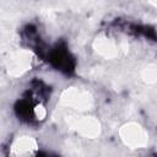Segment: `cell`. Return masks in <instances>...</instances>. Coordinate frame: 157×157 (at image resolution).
<instances>
[{"instance_id":"obj_1","label":"cell","mask_w":157,"mask_h":157,"mask_svg":"<svg viewBox=\"0 0 157 157\" xmlns=\"http://www.w3.org/2000/svg\"><path fill=\"white\" fill-rule=\"evenodd\" d=\"M60 103L65 107H70L72 109L83 112L88 110L93 105V97L90 92L77 88V87H70L66 88L61 96H60Z\"/></svg>"},{"instance_id":"obj_2","label":"cell","mask_w":157,"mask_h":157,"mask_svg":"<svg viewBox=\"0 0 157 157\" xmlns=\"http://www.w3.org/2000/svg\"><path fill=\"white\" fill-rule=\"evenodd\" d=\"M119 135L121 141L131 148H142L148 142L147 132L137 123L124 124L119 130Z\"/></svg>"},{"instance_id":"obj_3","label":"cell","mask_w":157,"mask_h":157,"mask_svg":"<svg viewBox=\"0 0 157 157\" xmlns=\"http://www.w3.org/2000/svg\"><path fill=\"white\" fill-rule=\"evenodd\" d=\"M33 55L28 50H16L10 54L7 59V72L9 75L17 77L28 71L32 66Z\"/></svg>"},{"instance_id":"obj_4","label":"cell","mask_w":157,"mask_h":157,"mask_svg":"<svg viewBox=\"0 0 157 157\" xmlns=\"http://www.w3.org/2000/svg\"><path fill=\"white\" fill-rule=\"evenodd\" d=\"M69 124L81 136L87 139H96L101 134V123L94 117H74Z\"/></svg>"},{"instance_id":"obj_5","label":"cell","mask_w":157,"mask_h":157,"mask_svg":"<svg viewBox=\"0 0 157 157\" xmlns=\"http://www.w3.org/2000/svg\"><path fill=\"white\" fill-rule=\"evenodd\" d=\"M93 49L104 59H115L120 55L121 52L126 50V45L118 44L114 39L105 36H99L93 42Z\"/></svg>"},{"instance_id":"obj_6","label":"cell","mask_w":157,"mask_h":157,"mask_svg":"<svg viewBox=\"0 0 157 157\" xmlns=\"http://www.w3.org/2000/svg\"><path fill=\"white\" fill-rule=\"evenodd\" d=\"M38 150L37 141L31 136H21L11 145V153L16 157H31Z\"/></svg>"},{"instance_id":"obj_7","label":"cell","mask_w":157,"mask_h":157,"mask_svg":"<svg viewBox=\"0 0 157 157\" xmlns=\"http://www.w3.org/2000/svg\"><path fill=\"white\" fill-rule=\"evenodd\" d=\"M141 78L147 83L157 82V65L151 64L141 71Z\"/></svg>"},{"instance_id":"obj_8","label":"cell","mask_w":157,"mask_h":157,"mask_svg":"<svg viewBox=\"0 0 157 157\" xmlns=\"http://www.w3.org/2000/svg\"><path fill=\"white\" fill-rule=\"evenodd\" d=\"M33 113H34V117L37 119H39V120H43L45 118V115H47V110H45V108L42 104L36 105L34 109H33Z\"/></svg>"},{"instance_id":"obj_9","label":"cell","mask_w":157,"mask_h":157,"mask_svg":"<svg viewBox=\"0 0 157 157\" xmlns=\"http://www.w3.org/2000/svg\"><path fill=\"white\" fill-rule=\"evenodd\" d=\"M152 5H155V6H157V2H152Z\"/></svg>"},{"instance_id":"obj_10","label":"cell","mask_w":157,"mask_h":157,"mask_svg":"<svg viewBox=\"0 0 157 157\" xmlns=\"http://www.w3.org/2000/svg\"><path fill=\"white\" fill-rule=\"evenodd\" d=\"M156 150H157V145H156Z\"/></svg>"}]
</instances>
